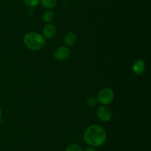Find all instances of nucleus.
I'll list each match as a JSON object with an SVG mask.
<instances>
[{
    "label": "nucleus",
    "instance_id": "obj_1",
    "mask_svg": "<svg viewBox=\"0 0 151 151\" xmlns=\"http://www.w3.org/2000/svg\"><path fill=\"white\" fill-rule=\"evenodd\" d=\"M83 139L88 146L97 147L105 144L107 139V133L105 129L100 125L92 124L85 130Z\"/></svg>",
    "mask_w": 151,
    "mask_h": 151
},
{
    "label": "nucleus",
    "instance_id": "obj_2",
    "mask_svg": "<svg viewBox=\"0 0 151 151\" xmlns=\"http://www.w3.org/2000/svg\"><path fill=\"white\" fill-rule=\"evenodd\" d=\"M24 44L27 48L32 50H38L46 44L45 38L43 35L36 32L27 33L24 36Z\"/></svg>",
    "mask_w": 151,
    "mask_h": 151
},
{
    "label": "nucleus",
    "instance_id": "obj_3",
    "mask_svg": "<svg viewBox=\"0 0 151 151\" xmlns=\"http://www.w3.org/2000/svg\"><path fill=\"white\" fill-rule=\"evenodd\" d=\"M114 98V93L110 87H105L100 90L97 95V102L102 105H108L111 103Z\"/></svg>",
    "mask_w": 151,
    "mask_h": 151
},
{
    "label": "nucleus",
    "instance_id": "obj_4",
    "mask_svg": "<svg viewBox=\"0 0 151 151\" xmlns=\"http://www.w3.org/2000/svg\"><path fill=\"white\" fill-rule=\"evenodd\" d=\"M71 55V50L69 47L66 46H60L55 49L53 53L54 58L58 61H65L69 58Z\"/></svg>",
    "mask_w": 151,
    "mask_h": 151
},
{
    "label": "nucleus",
    "instance_id": "obj_5",
    "mask_svg": "<svg viewBox=\"0 0 151 151\" xmlns=\"http://www.w3.org/2000/svg\"><path fill=\"white\" fill-rule=\"evenodd\" d=\"M97 115L101 121H109L112 118V113L110 108L105 105L100 106L97 110Z\"/></svg>",
    "mask_w": 151,
    "mask_h": 151
},
{
    "label": "nucleus",
    "instance_id": "obj_6",
    "mask_svg": "<svg viewBox=\"0 0 151 151\" xmlns=\"http://www.w3.org/2000/svg\"><path fill=\"white\" fill-rule=\"evenodd\" d=\"M57 29L53 24H47L43 30V36L47 39H51L55 36Z\"/></svg>",
    "mask_w": 151,
    "mask_h": 151
},
{
    "label": "nucleus",
    "instance_id": "obj_7",
    "mask_svg": "<svg viewBox=\"0 0 151 151\" xmlns=\"http://www.w3.org/2000/svg\"><path fill=\"white\" fill-rule=\"evenodd\" d=\"M145 70V62L142 59H138L133 65V70L137 75H141Z\"/></svg>",
    "mask_w": 151,
    "mask_h": 151
},
{
    "label": "nucleus",
    "instance_id": "obj_8",
    "mask_svg": "<svg viewBox=\"0 0 151 151\" xmlns=\"http://www.w3.org/2000/svg\"><path fill=\"white\" fill-rule=\"evenodd\" d=\"M77 41L76 34L73 32H69L64 37V43L66 47H72Z\"/></svg>",
    "mask_w": 151,
    "mask_h": 151
},
{
    "label": "nucleus",
    "instance_id": "obj_9",
    "mask_svg": "<svg viewBox=\"0 0 151 151\" xmlns=\"http://www.w3.org/2000/svg\"><path fill=\"white\" fill-rule=\"evenodd\" d=\"M42 19L44 22L47 24H50L53 22L55 19V13L52 10H47L44 12L42 16Z\"/></svg>",
    "mask_w": 151,
    "mask_h": 151
},
{
    "label": "nucleus",
    "instance_id": "obj_10",
    "mask_svg": "<svg viewBox=\"0 0 151 151\" xmlns=\"http://www.w3.org/2000/svg\"><path fill=\"white\" fill-rule=\"evenodd\" d=\"M40 2L46 9L51 10L55 7L57 4V0H40Z\"/></svg>",
    "mask_w": 151,
    "mask_h": 151
},
{
    "label": "nucleus",
    "instance_id": "obj_11",
    "mask_svg": "<svg viewBox=\"0 0 151 151\" xmlns=\"http://www.w3.org/2000/svg\"><path fill=\"white\" fill-rule=\"evenodd\" d=\"M65 151H83V150L78 144L72 143L66 147Z\"/></svg>",
    "mask_w": 151,
    "mask_h": 151
},
{
    "label": "nucleus",
    "instance_id": "obj_12",
    "mask_svg": "<svg viewBox=\"0 0 151 151\" xmlns=\"http://www.w3.org/2000/svg\"><path fill=\"white\" fill-rule=\"evenodd\" d=\"M24 2L27 7H35L39 4L40 0H24Z\"/></svg>",
    "mask_w": 151,
    "mask_h": 151
},
{
    "label": "nucleus",
    "instance_id": "obj_13",
    "mask_svg": "<svg viewBox=\"0 0 151 151\" xmlns=\"http://www.w3.org/2000/svg\"><path fill=\"white\" fill-rule=\"evenodd\" d=\"M86 104L88 107H92L97 104V99L94 96H89L86 100Z\"/></svg>",
    "mask_w": 151,
    "mask_h": 151
},
{
    "label": "nucleus",
    "instance_id": "obj_14",
    "mask_svg": "<svg viewBox=\"0 0 151 151\" xmlns=\"http://www.w3.org/2000/svg\"><path fill=\"white\" fill-rule=\"evenodd\" d=\"M83 151H97V150H96L95 147H94L88 146L87 147H86L85 149L83 150Z\"/></svg>",
    "mask_w": 151,
    "mask_h": 151
},
{
    "label": "nucleus",
    "instance_id": "obj_15",
    "mask_svg": "<svg viewBox=\"0 0 151 151\" xmlns=\"http://www.w3.org/2000/svg\"><path fill=\"white\" fill-rule=\"evenodd\" d=\"M1 117H2V113H1V109H0V120H1Z\"/></svg>",
    "mask_w": 151,
    "mask_h": 151
}]
</instances>
